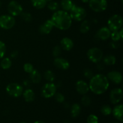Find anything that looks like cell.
Masks as SVG:
<instances>
[{
	"label": "cell",
	"instance_id": "6da1fadb",
	"mask_svg": "<svg viewBox=\"0 0 123 123\" xmlns=\"http://www.w3.org/2000/svg\"><path fill=\"white\" fill-rule=\"evenodd\" d=\"M90 90L94 94L100 95L105 93L109 86V82L107 77L103 74L93 75L89 83Z\"/></svg>",
	"mask_w": 123,
	"mask_h": 123
},
{
	"label": "cell",
	"instance_id": "7a4b0ae2",
	"mask_svg": "<svg viewBox=\"0 0 123 123\" xmlns=\"http://www.w3.org/2000/svg\"><path fill=\"white\" fill-rule=\"evenodd\" d=\"M54 27L60 30H67L71 27L72 19L67 12L61 10L55 11L50 18Z\"/></svg>",
	"mask_w": 123,
	"mask_h": 123
},
{
	"label": "cell",
	"instance_id": "3957f363",
	"mask_svg": "<svg viewBox=\"0 0 123 123\" xmlns=\"http://www.w3.org/2000/svg\"><path fill=\"white\" fill-rule=\"evenodd\" d=\"M70 16L72 20L76 22L82 21L86 16V11L84 7L74 4L70 10Z\"/></svg>",
	"mask_w": 123,
	"mask_h": 123
},
{
	"label": "cell",
	"instance_id": "277c9868",
	"mask_svg": "<svg viewBox=\"0 0 123 123\" xmlns=\"http://www.w3.org/2000/svg\"><path fill=\"white\" fill-rule=\"evenodd\" d=\"M123 24V18L118 14H114L108 20V28L111 32L118 31L122 28Z\"/></svg>",
	"mask_w": 123,
	"mask_h": 123
},
{
	"label": "cell",
	"instance_id": "5b68a950",
	"mask_svg": "<svg viewBox=\"0 0 123 123\" xmlns=\"http://www.w3.org/2000/svg\"><path fill=\"white\" fill-rule=\"evenodd\" d=\"M6 92L11 97L17 98L22 95L23 86L18 83H11L6 86Z\"/></svg>",
	"mask_w": 123,
	"mask_h": 123
},
{
	"label": "cell",
	"instance_id": "8992f818",
	"mask_svg": "<svg viewBox=\"0 0 123 123\" xmlns=\"http://www.w3.org/2000/svg\"><path fill=\"white\" fill-rule=\"evenodd\" d=\"M87 57L93 63H98L103 59V53L99 48H92L88 50Z\"/></svg>",
	"mask_w": 123,
	"mask_h": 123
},
{
	"label": "cell",
	"instance_id": "52a82bcc",
	"mask_svg": "<svg viewBox=\"0 0 123 123\" xmlns=\"http://www.w3.org/2000/svg\"><path fill=\"white\" fill-rule=\"evenodd\" d=\"M15 19L10 14H4L0 16V28L4 30H10L14 26Z\"/></svg>",
	"mask_w": 123,
	"mask_h": 123
},
{
	"label": "cell",
	"instance_id": "ba28073f",
	"mask_svg": "<svg viewBox=\"0 0 123 123\" xmlns=\"http://www.w3.org/2000/svg\"><path fill=\"white\" fill-rule=\"evenodd\" d=\"M88 4L90 8L97 13L104 12L108 7L106 0H90Z\"/></svg>",
	"mask_w": 123,
	"mask_h": 123
},
{
	"label": "cell",
	"instance_id": "9c48e42d",
	"mask_svg": "<svg viewBox=\"0 0 123 123\" xmlns=\"http://www.w3.org/2000/svg\"><path fill=\"white\" fill-rule=\"evenodd\" d=\"M56 92V86L53 82H49L44 84L41 90V94L44 98H49L54 97Z\"/></svg>",
	"mask_w": 123,
	"mask_h": 123
},
{
	"label": "cell",
	"instance_id": "30bf717a",
	"mask_svg": "<svg viewBox=\"0 0 123 123\" xmlns=\"http://www.w3.org/2000/svg\"><path fill=\"white\" fill-rule=\"evenodd\" d=\"M7 10L12 16H20L23 12V8L21 5L16 1H12L7 6Z\"/></svg>",
	"mask_w": 123,
	"mask_h": 123
},
{
	"label": "cell",
	"instance_id": "8fae6325",
	"mask_svg": "<svg viewBox=\"0 0 123 123\" xmlns=\"http://www.w3.org/2000/svg\"><path fill=\"white\" fill-rule=\"evenodd\" d=\"M123 96V90L120 88H115L111 90L109 95V99L111 103L118 104L122 100Z\"/></svg>",
	"mask_w": 123,
	"mask_h": 123
},
{
	"label": "cell",
	"instance_id": "7c38bea8",
	"mask_svg": "<svg viewBox=\"0 0 123 123\" xmlns=\"http://www.w3.org/2000/svg\"><path fill=\"white\" fill-rule=\"evenodd\" d=\"M75 88L77 92L80 95L86 94L90 91L89 85L83 80H78L76 83Z\"/></svg>",
	"mask_w": 123,
	"mask_h": 123
},
{
	"label": "cell",
	"instance_id": "4fadbf2b",
	"mask_svg": "<svg viewBox=\"0 0 123 123\" xmlns=\"http://www.w3.org/2000/svg\"><path fill=\"white\" fill-rule=\"evenodd\" d=\"M54 64L58 69L66 70L70 67V64L66 59L61 57H56L54 61Z\"/></svg>",
	"mask_w": 123,
	"mask_h": 123
},
{
	"label": "cell",
	"instance_id": "5bb4252c",
	"mask_svg": "<svg viewBox=\"0 0 123 123\" xmlns=\"http://www.w3.org/2000/svg\"><path fill=\"white\" fill-rule=\"evenodd\" d=\"M107 78L112 82L115 84H120L122 82L123 76L120 72L118 71H111L107 74Z\"/></svg>",
	"mask_w": 123,
	"mask_h": 123
},
{
	"label": "cell",
	"instance_id": "9a60e30c",
	"mask_svg": "<svg viewBox=\"0 0 123 123\" xmlns=\"http://www.w3.org/2000/svg\"><path fill=\"white\" fill-rule=\"evenodd\" d=\"M54 27L50 19H48L40 26L39 31L42 34H49L53 30Z\"/></svg>",
	"mask_w": 123,
	"mask_h": 123
},
{
	"label": "cell",
	"instance_id": "2e32d148",
	"mask_svg": "<svg viewBox=\"0 0 123 123\" xmlns=\"http://www.w3.org/2000/svg\"><path fill=\"white\" fill-rule=\"evenodd\" d=\"M111 33V31L108 28V26H103L97 31L96 36L98 39L102 40H106L110 37Z\"/></svg>",
	"mask_w": 123,
	"mask_h": 123
},
{
	"label": "cell",
	"instance_id": "e0dca14e",
	"mask_svg": "<svg viewBox=\"0 0 123 123\" xmlns=\"http://www.w3.org/2000/svg\"><path fill=\"white\" fill-rule=\"evenodd\" d=\"M60 46L61 49L66 51H69L74 46L73 40L68 37H64L60 42Z\"/></svg>",
	"mask_w": 123,
	"mask_h": 123
},
{
	"label": "cell",
	"instance_id": "ac0fdd59",
	"mask_svg": "<svg viewBox=\"0 0 123 123\" xmlns=\"http://www.w3.org/2000/svg\"><path fill=\"white\" fill-rule=\"evenodd\" d=\"M112 113L113 114L114 117L117 119L120 122H123V105H118L115 106L114 109H112Z\"/></svg>",
	"mask_w": 123,
	"mask_h": 123
},
{
	"label": "cell",
	"instance_id": "d6986e66",
	"mask_svg": "<svg viewBox=\"0 0 123 123\" xmlns=\"http://www.w3.org/2000/svg\"><path fill=\"white\" fill-rule=\"evenodd\" d=\"M22 96L25 102L28 103L33 102L36 97L34 92L31 89H26L23 91Z\"/></svg>",
	"mask_w": 123,
	"mask_h": 123
},
{
	"label": "cell",
	"instance_id": "ffe728a7",
	"mask_svg": "<svg viewBox=\"0 0 123 123\" xmlns=\"http://www.w3.org/2000/svg\"><path fill=\"white\" fill-rule=\"evenodd\" d=\"M30 80L33 82L34 84H38L42 80V75L37 70L34 69L31 73H30Z\"/></svg>",
	"mask_w": 123,
	"mask_h": 123
},
{
	"label": "cell",
	"instance_id": "44dd1931",
	"mask_svg": "<svg viewBox=\"0 0 123 123\" xmlns=\"http://www.w3.org/2000/svg\"><path fill=\"white\" fill-rule=\"evenodd\" d=\"M81 111L80 106L78 103H74L72 105L70 109V114L73 118H76L79 115Z\"/></svg>",
	"mask_w": 123,
	"mask_h": 123
},
{
	"label": "cell",
	"instance_id": "7402d4cb",
	"mask_svg": "<svg viewBox=\"0 0 123 123\" xmlns=\"http://www.w3.org/2000/svg\"><path fill=\"white\" fill-rule=\"evenodd\" d=\"M73 6H74V3L72 0H61V7L62 8V10L66 11V12H70Z\"/></svg>",
	"mask_w": 123,
	"mask_h": 123
},
{
	"label": "cell",
	"instance_id": "603a6c76",
	"mask_svg": "<svg viewBox=\"0 0 123 123\" xmlns=\"http://www.w3.org/2000/svg\"><path fill=\"white\" fill-rule=\"evenodd\" d=\"M31 2L33 7L37 9L44 8L48 4L47 0H31Z\"/></svg>",
	"mask_w": 123,
	"mask_h": 123
},
{
	"label": "cell",
	"instance_id": "cb8c5ba5",
	"mask_svg": "<svg viewBox=\"0 0 123 123\" xmlns=\"http://www.w3.org/2000/svg\"><path fill=\"white\" fill-rule=\"evenodd\" d=\"M103 63L106 66H113L116 62V58L113 55H108L103 58Z\"/></svg>",
	"mask_w": 123,
	"mask_h": 123
},
{
	"label": "cell",
	"instance_id": "d4e9b609",
	"mask_svg": "<svg viewBox=\"0 0 123 123\" xmlns=\"http://www.w3.org/2000/svg\"><path fill=\"white\" fill-rule=\"evenodd\" d=\"M12 65V60L9 58H2L1 62H0V66L4 70L9 69Z\"/></svg>",
	"mask_w": 123,
	"mask_h": 123
},
{
	"label": "cell",
	"instance_id": "484cf974",
	"mask_svg": "<svg viewBox=\"0 0 123 123\" xmlns=\"http://www.w3.org/2000/svg\"><path fill=\"white\" fill-rule=\"evenodd\" d=\"M90 30V22L87 20H84L81 23L80 25V32L82 34H86Z\"/></svg>",
	"mask_w": 123,
	"mask_h": 123
},
{
	"label": "cell",
	"instance_id": "4316f807",
	"mask_svg": "<svg viewBox=\"0 0 123 123\" xmlns=\"http://www.w3.org/2000/svg\"><path fill=\"white\" fill-rule=\"evenodd\" d=\"M44 78L46 80H48L49 82H53L55 79V75L53 72L51 70L46 71L44 73Z\"/></svg>",
	"mask_w": 123,
	"mask_h": 123
},
{
	"label": "cell",
	"instance_id": "83f0119b",
	"mask_svg": "<svg viewBox=\"0 0 123 123\" xmlns=\"http://www.w3.org/2000/svg\"><path fill=\"white\" fill-rule=\"evenodd\" d=\"M60 7L59 4L58 2H55V1H49V3L48 4V8L51 11H57L58 10V8Z\"/></svg>",
	"mask_w": 123,
	"mask_h": 123
},
{
	"label": "cell",
	"instance_id": "f1b7e54d",
	"mask_svg": "<svg viewBox=\"0 0 123 123\" xmlns=\"http://www.w3.org/2000/svg\"><path fill=\"white\" fill-rule=\"evenodd\" d=\"M81 103L84 106H89L91 103V98L86 94L83 95V97L81 98Z\"/></svg>",
	"mask_w": 123,
	"mask_h": 123
},
{
	"label": "cell",
	"instance_id": "f546056e",
	"mask_svg": "<svg viewBox=\"0 0 123 123\" xmlns=\"http://www.w3.org/2000/svg\"><path fill=\"white\" fill-rule=\"evenodd\" d=\"M100 111L101 113H102L103 115L107 116V115H109L111 114L112 109L109 106L104 105L101 108Z\"/></svg>",
	"mask_w": 123,
	"mask_h": 123
},
{
	"label": "cell",
	"instance_id": "4dcf8cb0",
	"mask_svg": "<svg viewBox=\"0 0 123 123\" xmlns=\"http://www.w3.org/2000/svg\"><path fill=\"white\" fill-rule=\"evenodd\" d=\"M111 37L112 40L114 42H118L121 39V37H120V32L118 31H112L111 33Z\"/></svg>",
	"mask_w": 123,
	"mask_h": 123
},
{
	"label": "cell",
	"instance_id": "1f68e13d",
	"mask_svg": "<svg viewBox=\"0 0 123 123\" xmlns=\"http://www.w3.org/2000/svg\"><path fill=\"white\" fill-rule=\"evenodd\" d=\"M20 17L23 20L26 22H31L32 19V17L30 13L28 12H22L21 14H20Z\"/></svg>",
	"mask_w": 123,
	"mask_h": 123
},
{
	"label": "cell",
	"instance_id": "d6a6232c",
	"mask_svg": "<svg viewBox=\"0 0 123 123\" xmlns=\"http://www.w3.org/2000/svg\"><path fill=\"white\" fill-rule=\"evenodd\" d=\"M6 53V46L3 42L0 40V59L5 56Z\"/></svg>",
	"mask_w": 123,
	"mask_h": 123
},
{
	"label": "cell",
	"instance_id": "836d02e7",
	"mask_svg": "<svg viewBox=\"0 0 123 123\" xmlns=\"http://www.w3.org/2000/svg\"><path fill=\"white\" fill-rule=\"evenodd\" d=\"M54 97H55V99L56 100V101L58 103H63L65 100V97L62 94L60 93V92H58V93H55V94L54 95Z\"/></svg>",
	"mask_w": 123,
	"mask_h": 123
},
{
	"label": "cell",
	"instance_id": "e575fe53",
	"mask_svg": "<svg viewBox=\"0 0 123 123\" xmlns=\"http://www.w3.org/2000/svg\"><path fill=\"white\" fill-rule=\"evenodd\" d=\"M98 118L96 115L91 114L87 118V123H98Z\"/></svg>",
	"mask_w": 123,
	"mask_h": 123
},
{
	"label": "cell",
	"instance_id": "d590c367",
	"mask_svg": "<svg viewBox=\"0 0 123 123\" xmlns=\"http://www.w3.org/2000/svg\"><path fill=\"white\" fill-rule=\"evenodd\" d=\"M61 48L60 46H56L54 47L52 50V54L55 58L58 57L61 54Z\"/></svg>",
	"mask_w": 123,
	"mask_h": 123
},
{
	"label": "cell",
	"instance_id": "8d00e7d4",
	"mask_svg": "<svg viewBox=\"0 0 123 123\" xmlns=\"http://www.w3.org/2000/svg\"><path fill=\"white\" fill-rule=\"evenodd\" d=\"M34 69V67L33 66H32V64L25 63V64L24 65V71H25V72H26V73L30 74Z\"/></svg>",
	"mask_w": 123,
	"mask_h": 123
},
{
	"label": "cell",
	"instance_id": "74e56055",
	"mask_svg": "<svg viewBox=\"0 0 123 123\" xmlns=\"http://www.w3.org/2000/svg\"><path fill=\"white\" fill-rule=\"evenodd\" d=\"M84 76L85 78H86L87 79H91L92 76H93V73H92V71L90 69H86L85 70H84Z\"/></svg>",
	"mask_w": 123,
	"mask_h": 123
},
{
	"label": "cell",
	"instance_id": "f35d334b",
	"mask_svg": "<svg viewBox=\"0 0 123 123\" xmlns=\"http://www.w3.org/2000/svg\"><path fill=\"white\" fill-rule=\"evenodd\" d=\"M111 46L112 48H114V49L117 48L119 46L118 42H114V41H112V42L111 43Z\"/></svg>",
	"mask_w": 123,
	"mask_h": 123
},
{
	"label": "cell",
	"instance_id": "ab89813d",
	"mask_svg": "<svg viewBox=\"0 0 123 123\" xmlns=\"http://www.w3.org/2000/svg\"><path fill=\"white\" fill-rule=\"evenodd\" d=\"M18 52L17 51H13L12 52V53L11 54V56H12V58H16L17 56H18Z\"/></svg>",
	"mask_w": 123,
	"mask_h": 123
},
{
	"label": "cell",
	"instance_id": "60d3db41",
	"mask_svg": "<svg viewBox=\"0 0 123 123\" xmlns=\"http://www.w3.org/2000/svg\"><path fill=\"white\" fill-rule=\"evenodd\" d=\"M119 32H120V37H121V39L123 40V28H121V29H120V30H119Z\"/></svg>",
	"mask_w": 123,
	"mask_h": 123
},
{
	"label": "cell",
	"instance_id": "b9f144b4",
	"mask_svg": "<svg viewBox=\"0 0 123 123\" xmlns=\"http://www.w3.org/2000/svg\"><path fill=\"white\" fill-rule=\"evenodd\" d=\"M89 1L90 0H81L82 2H84V3H87V2H89Z\"/></svg>",
	"mask_w": 123,
	"mask_h": 123
},
{
	"label": "cell",
	"instance_id": "7bdbcfd3",
	"mask_svg": "<svg viewBox=\"0 0 123 123\" xmlns=\"http://www.w3.org/2000/svg\"><path fill=\"white\" fill-rule=\"evenodd\" d=\"M34 123H45L43 122V121H37Z\"/></svg>",
	"mask_w": 123,
	"mask_h": 123
},
{
	"label": "cell",
	"instance_id": "ee69618b",
	"mask_svg": "<svg viewBox=\"0 0 123 123\" xmlns=\"http://www.w3.org/2000/svg\"><path fill=\"white\" fill-rule=\"evenodd\" d=\"M1 1H0V7H1Z\"/></svg>",
	"mask_w": 123,
	"mask_h": 123
},
{
	"label": "cell",
	"instance_id": "f6af8a7d",
	"mask_svg": "<svg viewBox=\"0 0 123 123\" xmlns=\"http://www.w3.org/2000/svg\"><path fill=\"white\" fill-rule=\"evenodd\" d=\"M25 123V122H22V123Z\"/></svg>",
	"mask_w": 123,
	"mask_h": 123
},
{
	"label": "cell",
	"instance_id": "bcb514c9",
	"mask_svg": "<svg viewBox=\"0 0 123 123\" xmlns=\"http://www.w3.org/2000/svg\"><path fill=\"white\" fill-rule=\"evenodd\" d=\"M117 123V122H115V123Z\"/></svg>",
	"mask_w": 123,
	"mask_h": 123
}]
</instances>
